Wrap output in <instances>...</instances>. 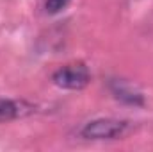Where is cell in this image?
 Masks as SVG:
<instances>
[{"mask_svg": "<svg viewBox=\"0 0 153 152\" xmlns=\"http://www.w3.org/2000/svg\"><path fill=\"white\" fill-rule=\"evenodd\" d=\"M128 122L117 118H96L87 122L80 129V136L85 140H114L125 134Z\"/></svg>", "mask_w": 153, "mask_h": 152, "instance_id": "cell-1", "label": "cell"}, {"mask_svg": "<svg viewBox=\"0 0 153 152\" xmlns=\"http://www.w3.org/2000/svg\"><path fill=\"white\" fill-rule=\"evenodd\" d=\"M53 84L62 88V90H84L89 81H91V74H89V68L84 65V63H70V65H64L61 66L53 77H52Z\"/></svg>", "mask_w": 153, "mask_h": 152, "instance_id": "cell-2", "label": "cell"}, {"mask_svg": "<svg viewBox=\"0 0 153 152\" xmlns=\"http://www.w3.org/2000/svg\"><path fill=\"white\" fill-rule=\"evenodd\" d=\"M111 90L114 93V97L121 102L132 104V106H143L144 104V97L141 91H137L134 86H130L125 81H114L111 82Z\"/></svg>", "mask_w": 153, "mask_h": 152, "instance_id": "cell-3", "label": "cell"}, {"mask_svg": "<svg viewBox=\"0 0 153 152\" xmlns=\"http://www.w3.org/2000/svg\"><path fill=\"white\" fill-rule=\"evenodd\" d=\"M30 106L22 100H11V99H0V122H11L18 116L30 113Z\"/></svg>", "mask_w": 153, "mask_h": 152, "instance_id": "cell-4", "label": "cell"}, {"mask_svg": "<svg viewBox=\"0 0 153 152\" xmlns=\"http://www.w3.org/2000/svg\"><path fill=\"white\" fill-rule=\"evenodd\" d=\"M68 4H70V0H46L45 9H46V13H50V14H57V13H61Z\"/></svg>", "mask_w": 153, "mask_h": 152, "instance_id": "cell-5", "label": "cell"}]
</instances>
